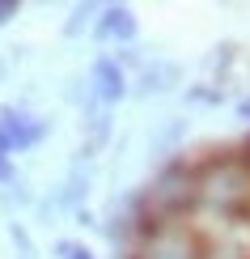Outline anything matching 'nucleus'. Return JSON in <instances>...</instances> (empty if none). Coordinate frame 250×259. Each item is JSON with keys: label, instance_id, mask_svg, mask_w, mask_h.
<instances>
[{"label": "nucleus", "instance_id": "ddd939ff", "mask_svg": "<svg viewBox=\"0 0 250 259\" xmlns=\"http://www.w3.org/2000/svg\"><path fill=\"white\" fill-rule=\"evenodd\" d=\"M237 115H242V119L250 123V98H242V102H237Z\"/></svg>", "mask_w": 250, "mask_h": 259}, {"label": "nucleus", "instance_id": "6e6552de", "mask_svg": "<svg viewBox=\"0 0 250 259\" xmlns=\"http://www.w3.org/2000/svg\"><path fill=\"white\" fill-rule=\"evenodd\" d=\"M0 183H13V166H9V140L0 132Z\"/></svg>", "mask_w": 250, "mask_h": 259}, {"label": "nucleus", "instance_id": "39448f33", "mask_svg": "<svg viewBox=\"0 0 250 259\" xmlns=\"http://www.w3.org/2000/svg\"><path fill=\"white\" fill-rule=\"evenodd\" d=\"M89 81H93V94H97V102H119L123 98V68H119V60H97L93 64V72H89Z\"/></svg>", "mask_w": 250, "mask_h": 259}, {"label": "nucleus", "instance_id": "1a4fd4ad", "mask_svg": "<svg viewBox=\"0 0 250 259\" xmlns=\"http://www.w3.org/2000/svg\"><path fill=\"white\" fill-rule=\"evenodd\" d=\"M89 13H93V9H72V17H68V34H81V30H85V21H89Z\"/></svg>", "mask_w": 250, "mask_h": 259}, {"label": "nucleus", "instance_id": "f257e3e1", "mask_svg": "<svg viewBox=\"0 0 250 259\" xmlns=\"http://www.w3.org/2000/svg\"><path fill=\"white\" fill-rule=\"evenodd\" d=\"M195 200L212 204L221 212H250V161L242 157H221L195 175Z\"/></svg>", "mask_w": 250, "mask_h": 259}, {"label": "nucleus", "instance_id": "423d86ee", "mask_svg": "<svg viewBox=\"0 0 250 259\" xmlns=\"http://www.w3.org/2000/svg\"><path fill=\"white\" fill-rule=\"evenodd\" d=\"M132 34H136V17H132V9H123V5L102 9V17H97V38H119V42H127Z\"/></svg>", "mask_w": 250, "mask_h": 259}, {"label": "nucleus", "instance_id": "2eb2a0df", "mask_svg": "<svg viewBox=\"0 0 250 259\" xmlns=\"http://www.w3.org/2000/svg\"><path fill=\"white\" fill-rule=\"evenodd\" d=\"M21 259H26V255H21Z\"/></svg>", "mask_w": 250, "mask_h": 259}, {"label": "nucleus", "instance_id": "4468645a", "mask_svg": "<svg viewBox=\"0 0 250 259\" xmlns=\"http://www.w3.org/2000/svg\"><path fill=\"white\" fill-rule=\"evenodd\" d=\"M0 72H5V68H0Z\"/></svg>", "mask_w": 250, "mask_h": 259}, {"label": "nucleus", "instance_id": "f03ea898", "mask_svg": "<svg viewBox=\"0 0 250 259\" xmlns=\"http://www.w3.org/2000/svg\"><path fill=\"white\" fill-rule=\"evenodd\" d=\"M195 200V170L182 166V161H174V166L161 170V179L153 183V191H148V212H144V225H166L170 212L187 208Z\"/></svg>", "mask_w": 250, "mask_h": 259}, {"label": "nucleus", "instance_id": "20e7f679", "mask_svg": "<svg viewBox=\"0 0 250 259\" xmlns=\"http://www.w3.org/2000/svg\"><path fill=\"white\" fill-rule=\"evenodd\" d=\"M0 132H5L9 149H30V145H38L47 136V123L34 119V115H26V111H17V106H5L0 111Z\"/></svg>", "mask_w": 250, "mask_h": 259}, {"label": "nucleus", "instance_id": "9d476101", "mask_svg": "<svg viewBox=\"0 0 250 259\" xmlns=\"http://www.w3.org/2000/svg\"><path fill=\"white\" fill-rule=\"evenodd\" d=\"M56 251H60V259H93V255L85 251V246H77V242H60Z\"/></svg>", "mask_w": 250, "mask_h": 259}, {"label": "nucleus", "instance_id": "7ed1b4c3", "mask_svg": "<svg viewBox=\"0 0 250 259\" xmlns=\"http://www.w3.org/2000/svg\"><path fill=\"white\" fill-rule=\"evenodd\" d=\"M204 255V246L191 238L182 225H157L153 230V238H148V246L140 251V259H199Z\"/></svg>", "mask_w": 250, "mask_h": 259}, {"label": "nucleus", "instance_id": "0eeeda50", "mask_svg": "<svg viewBox=\"0 0 250 259\" xmlns=\"http://www.w3.org/2000/svg\"><path fill=\"white\" fill-rule=\"evenodd\" d=\"M170 85H178V68L174 64H148L144 72H140V94H161V90H170Z\"/></svg>", "mask_w": 250, "mask_h": 259}, {"label": "nucleus", "instance_id": "9b49d317", "mask_svg": "<svg viewBox=\"0 0 250 259\" xmlns=\"http://www.w3.org/2000/svg\"><path fill=\"white\" fill-rule=\"evenodd\" d=\"M199 259H242V251H233V246H208Z\"/></svg>", "mask_w": 250, "mask_h": 259}, {"label": "nucleus", "instance_id": "f8f14e48", "mask_svg": "<svg viewBox=\"0 0 250 259\" xmlns=\"http://www.w3.org/2000/svg\"><path fill=\"white\" fill-rule=\"evenodd\" d=\"M13 13H17V5H13V0H0V26H5V21L13 17Z\"/></svg>", "mask_w": 250, "mask_h": 259}]
</instances>
